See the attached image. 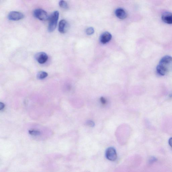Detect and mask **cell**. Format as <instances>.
<instances>
[{"mask_svg":"<svg viewBox=\"0 0 172 172\" xmlns=\"http://www.w3.org/2000/svg\"><path fill=\"white\" fill-rule=\"evenodd\" d=\"M100 101L102 104H104L106 103V100L105 98H104V97H101Z\"/></svg>","mask_w":172,"mask_h":172,"instance_id":"16","label":"cell"},{"mask_svg":"<svg viewBox=\"0 0 172 172\" xmlns=\"http://www.w3.org/2000/svg\"><path fill=\"white\" fill-rule=\"evenodd\" d=\"M33 15L36 18L41 21L47 20L49 18L48 13L41 9H38L35 10L33 11Z\"/></svg>","mask_w":172,"mask_h":172,"instance_id":"3","label":"cell"},{"mask_svg":"<svg viewBox=\"0 0 172 172\" xmlns=\"http://www.w3.org/2000/svg\"><path fill=\"white\" fill-rule=\"evenodd\" d=\"M94 30L92 27H89L86 30V33L88 35H91L94 33Z\"/></svg>","mask_w":172,"mask_h":172,"instance_id":"14","label":"cell"},{"mask_svg":"<svg viewBox=\"0 0 172 172\" xmlns=\"http://www.w3.org/2000/svg\"><path fill=\"white\" fill-rule=\"evenodd\" d=\"M156 161V158H155L154 157H152L150 158L149 159V162L150 163H152Z\"/></svg>","mask_w":172,"mask_h":172,"instance_id":"15","label":"cell"},{"mask_svg":"<svg viewBox=\"0 0 172 172\" xmlns=\"http://www.w3.org/2000/svg\"><path fill=\"white\" fill-rule=\"evenodd\" d=\"M24 15L21 13L17 11H11L9 13L8 18L9 20L12 21H18L24 18Z\"/></svg>","mask_w":172,"mask_h":172,"instance_id":"5","label":"cell"},{"mask_svg":"<svg viewBox=\"0 0 172 172\" xmlns=\"http://www.w3.org/2000/svg\"><path fill=\"white\" fill-rule=\"evenodd\" d=\"M172 65V57L166 55L160 60L156 68L157 73L159 75L164 76L168 72L170 67Z\"/></svg>","mask_w":172,"mask_h":172,"instance_id":"1","label":"cell"},{"mask_svg":"<svg viewBox=\"0 0 172 172\" xmlns=\"http://www.w3.org/2000/svg\"><path fill=\"white\" fill-rule=\"evenodd\" d=\"M48 76V73L45 72L40 71L37 74V77L39 80H43Z\"/></svg>","mask_w":172,"mask_h":172,"instance_id":"11","label":"cell"},{"mask_svg":"<svg viewBox=\"0 0 172 172\" xmlns=\"http://www.w3.org/2000/svg\"><path fill=\"white\" fill-rule=\"evenodd\" d=\"M59 5L60 7L64 10H67L69 8L68 4L66 1H60L59 3Z\"/></svg>","mask_w":172,"mask_h":172,"instance_id":"12","label":"cell"},{"mask_svg":"<svg viewBox=\"0 0 172 172\" xmlns=\"http://www.w3.org/2000/svg\"><path fill=\"white\" fill-rule=\"evenodd\" d=\"M4 107H5L4 104L3 103L1 102L0 103V110H3L4 108Z\"/></svg>","mask_w":172,"mask_h":172,"instance_id":"18","label":"cell"},{"mask_svg":"<svg viewBox=\"0 0 172 172\" xmlns=\"http://www.w3.org/2000/svg\"><path fill=\"white\" fill-rule=\"evenodd\" d=\"M115 14L116 16L121 19H124L127 17V14L124 9L119 8L115 11Z\"/></svg>","mask_w":172,"mask_h":172,"instance_id":"10","label":"cell"},{"mask_svg":"<svg viewBox=\"0 0 172 172\" xmlns=\"http://www.w3.org/2000/svg\"><path fill=\"white\" fill-rule=\"evenodd\" d=\"M162 19L163 21L169 24H172V13L166 12L162 14Z\"/></svg>","mask_w":172,"mask_h":172,"instance_id":"8","label":"cell"},{"mask_svg":"<svg viewBox=\"0 0 172 172\" xmlns=\"http://www.w3.org/2000/svg\"><path fill=\"white\" fill-rule=\"evenodd\" d=\"M106 158L110 161H114L117 159V155L114 148L110 147L107 149L105 153Z\"/></svg>","mask_w":172,"mask_h":172,"instance_id":"4","label":"cell"},{"mask_svg":"<svg viewBox=\"0 0 172 172\" xmlns=\"http://www.w3.org/2000/svg\"><path fill=\"white\" fill-rule=\"evenodd\" d=\"M87 124L90 126L93 127L95 125L94 123L91 121H89L87 122Z\"/></svg>","mask_w":172,"mask_h":172,"instance_id":"17","label":"cell"},{"mask_svg":"<svg viewBox=\"0 0 172 172\" xmlns=\"http://www.w3.org/2000/svg\"><path fill=\"white\" fill-rule=\"evenodd\" d=\"M168 143L169 145L172 148V138L169 139Z\"/></svg>","mask_w":172,"mask_h":172,"instance_id":"19","label":"cell"},{"mask_svg":"<svg viewBox=\"0 0 172 172\" xmlns=\"http://www.w3.org/2000/svg\"><path fill=\"white\" fill-rule=\"evenodd\" d=\"M111 34L109 32H106L101 35L100 38L101 42L103 44H106L109 42L112 38Z\"/></svg>","mask_w":172,"mask_h":172,"instance_id":"9","label":"cell"},{"mask_svg":"<svg viewBox=\"0 0 172 172\" xmlns=\"http://www.w3.org/2000/svg\"><path fill=\"white\" fill-rule=\"evenodd\" d=\"M35 58L39 64H43L47 61L48 57L46 53L42 52L37 53L35 55Z\"/></svg>","mask_w":172,"mask_h":172,"instance_id":"6","label":"cell"},{"mask_svg":"<svg viewBox=\"0 0 172 172\" xmlns=\"http://www.w3.org/2000/svg\"><path fill=\"white\" fill-rule=\"evenodd\" d=\"M59 14L58 11H55L49 16L48 30L49 32H53L57 26L58 20L59 18Z\"/></svg>","mask_w":172,"mask_h":172,"instance_id":"2","label":"cell"},{"mask_svg":"<svg viewBox=\"0 0 172 172\" xmlns=\"http://www.w3.org/2000/svg\"><path fill=\"white\" fill-rule=\"evenodd\" d=\"M29 134L31 135L36 136H38L41 134L40 131L34 129L29 130Z\"/></svg>","mask_w":172,"mask_h":172,"instance_id":"13","label":"cell"},{"mask_svg":"<svg viewBox=\"0 0 172 172\" xmlns=\"http://www.w3.org/2000/svg\"><path fill=\"white\" fill-rule=\"evenodd\" d=\"M68 24L67 21L62 20L60 21L59 25L58 30L60 33H64L68 29Z\"/></svg>","mask_w":172,"mask_h":172,"instance_id":"7","label":"cell"}]
</instances>
